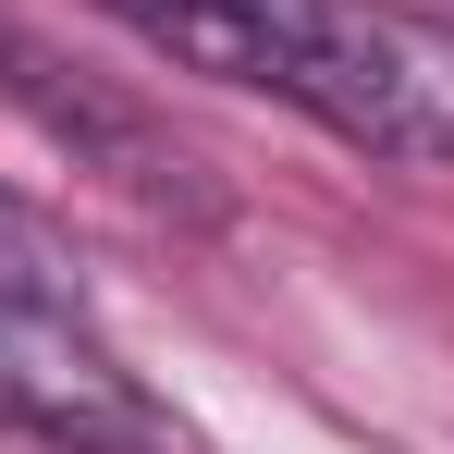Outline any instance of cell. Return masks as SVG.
<instances>
[{
    "label": "cell",
    "instance_id": "obj_2",
    "mask_svg": "<svg viewBox=\"0 0 454 454\" xmlns=\"http://www.w3.org/2000/svg\"><path fill=\"white\" fill-rule=\"evenodd\" d=\"M0 418L50 454H197L184 418L98 344L86 307H0Z\"/></svg>",
    "mask_w": 454,
    "mask_h": 454
},
{
    "label": "cell",
    "instance_id": "obj_3",
    "mask_svg": "<svg viewBox=\"0 0 454 454\" xmlns=\"http://www.w3.org/2000/svg\"><path fill=\"white\" fill-rule=\"evenodd\" d=\"M0 307H86L62 222H37V209H25L12 184H0Z\"/></svg>",
    "mask_w": 454,
    "mask_h": 454
},
{
    "label": "cell",
    "instance_id": "obj_1",
    "mask_svg": "<svg viewBox=\"0 0 454 454\" xmlns=\"http://www.w3.org/2000/svg\"><path fill=\"white\" fill-rule=\"evenodd\" d=\"M258 98H283L307 123H332L369 160H454V37L393 12V0H258Z\"/></svg>",
    "mask_w": 454,
    "mask_h": 454
}]
</instances>
